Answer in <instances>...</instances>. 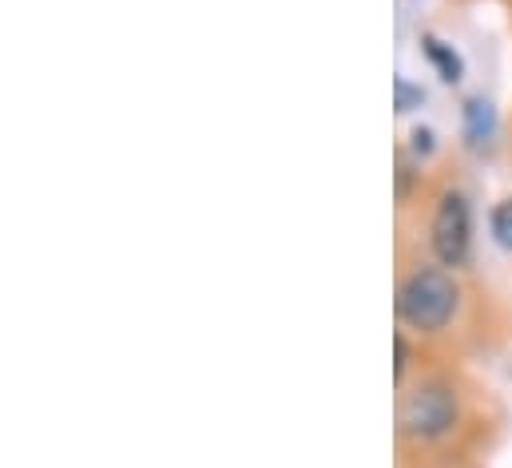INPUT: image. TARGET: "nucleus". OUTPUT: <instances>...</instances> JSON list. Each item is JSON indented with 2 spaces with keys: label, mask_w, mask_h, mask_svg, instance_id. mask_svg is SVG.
Here are the masks:
<instances>
[{
  "label": "nucleus",
  "mask_w": 512,
  "mask_h": 468,
  "mask_svg": "<svg viewBox=\"0 0 512 468\" xmlns=\"http://www.w3.org/2000/svg\"><path fill=\"white\" fill-rule=\"evenodd\" d=\"M397 314L421 334H437L457 314V282L437 266H417L397 290Z\"/></svg>",
  "instance_id": "1"
},
{
  "label": "nucleus",
  "mask_w": 512,
  "mask_h": 468,
  "mask_svg": "<svg viewBox=\"0 0 512 468\" xmlns=\"http://www.w3.org/2000/svg\"><path fill=\"white\" fill-rule=\"evenodd\" d=\"M397 425L413 441H437L457 425V393L445 381H421L401 397Z\"/></svg>",
  "instance_id": "2"
},
{
  "label": "nucleus",
  "mask_w": 512,
  "mask_h": 468,
  "mask_svg": "<svg viewBox=\"0 0 512 468\" xmlns=\"http://www.w3.org/2000/svg\"><path fill=\"white\" fill-rule=\"evenodd\" d=\"M429 242L441 266H461L469 258V242H473V219H469V203L461 191H445L429 227Z\"/></svg>",
  "instance_id": "3"
},
{
  "label": "nucleus",
  "mask_w": 512,
  "mask_h": 468,
  "mask_svg": "<svg viewBox=\"0 0 512 468\" xmlns=\"http://www.w3.org/2000/svg\"><path fill=\"white\" fill-rule=\"evenodd\" d=\"M425 52H429V60L437 64L441 80H449V84H457V80H461V72H465V68H461V56H457V52H449L437 36H425Z\"/></svg>",
  "instance_id": "4"
},
{
  "label": "nucleus",
  "mask_w": 512,
  "mask_h": 468,
  "mask_svg": "<svg viewBox=\"0 0 512 468\" xmlns=\"http://www.w3.org/2000/svg\"><path fill=\"white\" fill-rule=\"evenodd\" d=\"M465 131H469L473 143H481V139L493 135V108L485 100H469L465 104Z\"/></svg>",
  "instance_id": "5"
},
{
  "label": "nucleus",
  "mask_w": 512,
  "mask_h": 468,
  "mask_svg": "<svg viewBox=\"0 0 512 468\" xmlns=\"http://www.w3.org/2000/svg\"><path fill=\"white\" fill-rule=\"evenodd\" d=\"M493 238H497V246L512 250V199L497 203V211H493Z\"/></svg>",
  "instance_id": "6"
},
{
  "label": "nucleus",
  "mask_w": 512,
  "mask_h": 468,
  "mask_svg": "<svg viewBox=\"0 0 512 468\" xmlns=\"http://www.w3.org/2000/svg\"><path fill=\"white\" fill-rule=\"evenodd\" d=\"M425 96L417 88H409L405 80H397V112H413V104H421Z\"/></svg>",
  "instance_id": "7"
},
{
  "label": "nucleus",
  "mask_w": 512,
  "mask_h": 468,
  "mask_svg": "<svg viewBox=\"0 0 512 468\" xmlns=\"http://www.w3.org/2000/svg\"><path fill=\"white\" fill-rule=\"evenodd\" d=\"M393 350H397V361H393V373H397V377H405V369H409V346H405V338H401V334L393 338Z\"/></svg>",
  "instance_id": "8"
},
{
  "label": "nucleus",
  "mask_w": 512,
  "mask_h": 468,
  "mask_svg": "<svg viewBox=\"0 0 512 468\" xmlns=\"http://www.w3.org/2000/svg\"><path fill=\"white\" fill-rule=\"evenodd\" d=\"M413 151H425V155H429V151H433V135L417 127V131H413Z\"/></svg>",
  "instance_id": "9"
}]
</instances>
